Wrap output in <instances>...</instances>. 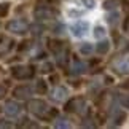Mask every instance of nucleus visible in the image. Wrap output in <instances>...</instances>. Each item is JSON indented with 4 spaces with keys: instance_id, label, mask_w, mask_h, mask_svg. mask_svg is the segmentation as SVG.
<instances>
[{
    "instance_id": "9",
    "label": "nucleus",
    "mask_w": 129,
    "mask_h": 129,
    "mask_svg": "<svg viewBox=\"0 0 129 129\" xmlns=\"http://www.w3.org/2000/svg\"><path fill=\"white\" fill-rule=\"evenodd\" d=\"M35 16L38 19H49L51 18V11H48V10H37Z\"/></svg>"
},
{
    "instance_id": "6",
    "label": "nucleus",
    "mask_w": 129,
    "mask_h": 129,
    "mask_svg": "<svg viewBox=\"0 0 129 129\" xmlns=\"http://www.w3.org/2000/svg\"><path fill=\"white\" fill-rule=\"evenodd\" d=\"M113 69H115L120 75H127L129 73V56L116 61L115 64H113Z\"/></svg>"
},
{
    "instance_id": "8",
    "label": "nucleus",
    "mask_w": 129,
    "mask_h": 129,
    "mask_svg": "<svg viewBox=\"0 0 129 129\" xmlns=\"http://www.w3.org/2000/svg\"><path fill=\"white\" fill-rule=\"evenodd\" d=\"M14 96H18V97H27V96H30V89H29L27 86H22V88H18L16 91H14Z\"/></svg>"
},
{
    "instance_id": "1",
    "label": "nucleus",
    "mask_w": 129,
    "mask_h": 129,
    "mask_svg": "<svg viewBox=\"0 0 129 129\" xmlns=\"http://www.w3.org/2000/svg\"><path fill=\"white\" fill-rule=\"evenodd\" d=\"M99 24H102L99 21ZM99 24H94L91 21H88L85 18H78V19H73V21L69 24V32L73 38L77 40H81V38H86L88 35H92L94 38V32H96V27Z\"/></svg>"
},
{
    "instance_id": "4",
    "label": "nucleus",
    "mask_w": 129,
    "mask_h": 129,
    "mask_svg": "<svg viewBox=\"0 0 129 129\" xmlns=\"http://www.w3.org/2000/svg\"><path fill=\"white\" fill-rule=\"evenodd\" d=\"M3 112H5V115L8 118H16L19 113H21V105H19L18 102H14V101H10V102L5 104Z\"/></svg>"
},
{
    "instance_id": "3",
    "label": "nucleus",
    "mask_w": 129,
    "mask_h": 129,
    "mask_svg": "<svg viewBox=\"0 0 129 129\" xmlns=\"http://www.w3.org/2000/svg\"><path fill=\"white\" fill-rule=\"evenodd\" d=\"M29 110L37 116H45L46 112H48V105L43 101H32L29 104Z\"/></svg>"
},
{
    "instance_id": "10",
    "label": "nucleus",
    "mask_w": 129,
    "mask_h": 129,
    "mask_svg": "<svg viewBox=\"0 0 129 129\" xmlns=\"http://www.w3.org/2000/svg\"><path fill=\"white\" fill-rule=\"evenodd\" d=\"M56 127H70V123H67L66 118H59L56 123Z\"/></svg>"
},
{
    "instance_id": "11",
    "label": "nucleus",
    "mask_w": 129,
    "mask_h": 129,
    "mask_svg": "<svg viewBox=\"0 0 129 129\" xmlns=\"http://www.w3.org/2000/svg\"><path fill=\"white\" fill-rule=\"evenodd\" d=\"M91 49H92L91 46H81V48H80V51H81V53H85V54H89V53H91Z\"/></svg>"
},
{
    "instance_id": "2",
    "label": "nucleus",
    "mask_w": 129,
    "mask_h": 129,
    "mask_svg": "<svg viewBox=\"0 0 129 129\" xmlns=\"http://www.w3.org/2000/svg\"><path fill=\"white\" fill-rule=\"evenodd\" d=\"M27 27H29V24L24 19H13V21H10L7 24V29L13 34H24L27 30Z\"/></svg>"
},
{
    "instance_id": "7",
    "label": "nucleus",
    "mask_w": 129,
    "mask_h": 129,
    "mask_svg": "<svg viewBox=\"0 0 129 129\" xmlns=\"http://www.w3.org/2000/svg\"><path fill=\"white\" fill-rule=\"evenodd\" d=\"M85 70H86V66L83 62H80V61H75V62H73V67H72V72L73 73H77V75H78V73H83Z\"/></svg>"
},
{
    "instance_id": "5",
    "label": "nucleus",
    "mask_w": 129,
    "mask_h": 129,
    "mask_svg": "<svg viewBox=\"0 0 129 129\" xmlns=\"http://www.w3.org/2000/svg\"><path fill=\"white\" fill-rule=\"evenodd\" d=\"M67 96H69V92L64 86H56L51 91V99L54 102H64L67 99Z\"/></svg>"
},
{
    "instance_id": "12",
    "label": "nucleus",
    "mask_w": 129,
    "mask_h": 129,
    "mask_svg": "<svg viewBox=\"0 0 129 129\" xmlns=\"http://www.w3.org/2000/svg\"><path fill=\"white\" fill-rule=\"evenodd\" d=\"M2 96H5V89L0 86V97H2Z\"/></svg>"
}]
</instances>
